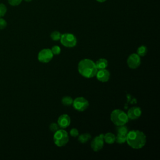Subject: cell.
<instances>
[{
	"instance_id": "cell-21",
	"label": "cell",
	"mask_w": 160,
	"mask_h": 160,
	"mask_svg": "<svg viewBox=\"0 0 160 160\" xmlns=\"http://www.w3.org/2000/svg\"><path fill=\"white\" fill-rule=\"evenodd\" d=\"M7 12L6 6L2 3H0V18L3 17Z\"/></svg>"
},
{
	"instance_id": "cell-1",
	"label": "cell",
	"mask_w": 160,
	"mask_h": 160,
	"mask_svg": "<svg viewBox=\"0 0 160 160\" xmlns=\"http://www.w3.org/2000/svg\"><path fill=\"white\" fill-rule=\"evenodd\" d=\"M126 142L133 149H141L146 144V136L139 130H132L127 133Z\"/></svg>"
},
{
	"instance_id": "cell-20",
	"label": "cell",
	"mask_w": 160,
	"mask_h": 160,
	"mask_svg": "<svg viewBox=\"0 0 160 160\" xmlns=\"http://www.w3.org/2000/svg\"><path fill=\"white\" fill-rule=\"evenodd\" d=\"M118 134H127L128 132V129L125 125H121L118 126L117 128Z\"/></svg>"
},
{
	"instance_id": "cell-22",
	"label": "cell",
	"mask_w": 160,
	"mask_h": 160,
	"mask_svg": "<svg viewBox=\"0 0 160 160\" xmlns=\"http://www.w3.org/2000/svg\"><path fill=\"white\" fill-rule=\"evenodd\" d=\"M53 55H58L61 52V48L58 46H54L51 49Z\"/></svg>"
},
{
	"instance_id": "cell-18",
	"label": "cell",
	"mask_w": 160,
	"mask_h": 160,
	"mask_svg": "<svg viewBox=\"0 0 160 160\" xmlns=\"http://www.w3.org/2000/svg\"><path fill=\"white\" fill-rule=\"evenodd\" d=\"M147 51H148V49H147V48L145 46H139L138 49H137V54L140 56H144L146 53H147Z\"/></svg>"
},
{
	"instance_id": "cell-15",
	"label": "cell",
	"mask_w": 160,
	"mask_h": 160,
	"mask_svg": "<svg viewBox=\"0 0 160 160\" xmlns=\"http://www.w3.org/2000/svg\"><path fill=\"white\" fill-rule=\"evenodd\" d=\"M91 139V134L89 133H83L78 136V141L81 143H85Z\"/></svg>"
},
{
	"instance_id": "cell-11",
	"label": "cell",
	"mask_w": 160,
	"mask_h": 160,
	"mask_svg": "<svg viewBox=\"0 0 160 160\" xmlns=\"http://www.w3.org/2000/svg\"><path fill=\"white\" fill-rule=\"evenodd\" d=\"M128 115V117L129 119H132V120H135L138 119L142 114V111L140 108L136 107V106H133L131 107V108L129 109L128 111V112L126 113Z\"/></svg>"
},
{
	"instance_id": "cell-8",
	"label": "cell",
	"mask_w": 160,
	"mask_h": 160,
	"mask_svg": "<svg viewBox=\"0 0 160 160\" xmlns=\"http://www.w3.org/2000/svg\"><path fill=\"white\" fill-rule=\"evenodd\" d=\"M104 134H100L98 136L94 138L91 142V147L94 151H99L101 150L104 146Z\"/></svg>"
},
{
	"instance_id": "cell-7",
	"label": "cell",
	"mask_w": 160,
	"mask_h": 160,
	"mask_svg": "<svg viewBox=\"0 0 160 160\" xmlns=\"http://www.w3.org/2000/svg\"><path fill=\"white\" fill-rule=\"evenodd\" d=\"M53 54L51 49L45 48L41 49L38 54V59L39 62L42 63H48L50 62L53 58Z\"/></svg>"
},
{
	"instance_id": "cell-14",
	"label": "cell",
	"mask_w": 160,
	"mask_h": 160,
	"mask_svg": "<svg viewBox=\"0 0 160 160\" xmlns=\"http://www.w3.org/2000/svg\"><path fill=\"white\" fill-rule=\"evenodd\" d=\"M116 136L112 132H108L104 134V141L108 144H111L115 142Z\"/></svg>"
},
{
	"instance_id": "cell-25",
	"label": "cell",
	"mask_w": 160,
	"mask_h": 160,
	"mask_svg": "<svg viewBox=\"0 0 160 160\" xmlns=\"http://www.w3.org/2000/svg\"><path fill=\"white\" fill-rule=\"evenodd\" d=\"M22 1V0H8V2L10 5L12 6H16L20 4Z\"/></svg>"
},
{
	"instance_id": "cell-19",
	"label": "cell",
	"mask_w": 160,
	"mask_h": 160,
	"mask_svg": "<svg viewBox=\"0 0 160 160\" xmlns=\"http://www.w3.org/2000/svg\"><path fill=\"white\" fill-rule=\"evenodd\" d=\"M61 33L58 31H52L51 34H50V37L53 40V41H59L61 38Z\"/></svg>"
},
{
	"instance_id": "cell-10",
	"label": "cell",
	"mask_w": 160,
	"mask_h": 160,
	"mask_svg": "<svg viewBox=\"0 0 160 160\" xmlns=\"http://www.w3.org/2000/svg\"><path fill=\"white\" fill-rule=\"evenodd\" d=\"M98 81L102 82H107L110 78V72L106 69H98L95 76Z\"/></svg>"
},
{
	"instance_id": "cell-16",
	"label": "cell",
	"mask_w": 160,
	"mask_h": 160,
	"mask_svg": "<svg viewBox=\"0 0 160 160\" xmlns=\"http://www.w3.org/2000/svg\"><path fill=\"white\" fill-rule=\"evenodd\" d=\"M61 102H62V104L64 105V106H71L72 104V102H73V99L70 97V96H64L62 99H61Z\"/></svg>"
},
{
	"instance_id": "cell-4",
	"label": "cell",
	"mask_w": 160,
	"mask_h": 160,
	"mask_svg": "<svg viewBox=\"0 0 160 160\" xmlns=\"http://www.w3.org/2000/svg\"><path fill=\"white\" fill-rule=\"evenodd\" d=\"M53 141L55 144L58 147L64 146L69 141V135L68 133L63 129H59L58 131L54 132Z\"/></svg>"
},
{
	"instance_id": "cell-23",
	"label": "cell",
	"mask_w": 160,
	"mask_h": 160,
	"mask_svg": "<svg viewBox=\"0 0 160 160\" xmlns=\"http://www.w3.org/2000/svg\"><path fill=\"white\" fill-rule=\"evenodd\" d=\"M59 129V126L58 124L56 123V122H52V123H51V124L49 125V129H50L52 132H56V131H58Z\"/></svg>"
},
{
	"instance_id": "cell-17",
	"label": "cell",
	"mask_w": 160,
	"mask_h": 160,
	"mask_svg": "<svg viewBox=\"0 0 160 160\" xmlns=\"http://www.w3.org/2000/svg\"><path fill=\"white\" fill-rule=\"evenodd\" d=\"M126 141V134H118L116 136L115 141H116L119 144L124 143Z\"/></svg>"
},
{
	"instance_id": "cell-24",
	"label": "cell",
	"mask_w": 160,
	"mask_h": 160,
	"mask_svg": "<svg viewBox=\"0 0 160 160\" xmlns=\"http://www.w3.org/2000/svg\"><path fill=\"white\" fill-rule=\"evenodd\" d=\"M69 134L72 137H78L79 136V131L76 128H72L69 131Z\"/></svg>"
},
{
	"instance_id": "cell-5",
	"label": "cell",
	"mask_w": 160,
	"mask_h": 160,
	"mask_svg": "<svg viewBox=\"0 0 160 160\" xmlns=\"http://www.w3.org/2000/svg\"><path fill=\"white\" fill-rule=\"evenodd\" d=\"M59 40L61 43L67 48H73L77 44V39L76 36L71 33L62 34Z\"/></svg>"
},
{
	"instance_id": "cell-28",
	"label": "cell",
	"mask_w": 160,
	"mask_h": 160,
	"mask_svg": "<svg viewBox=\"0 0 160 160\" xmlns=\"http://www.w3.org/2000/svg\"><path fill=\"white\" fill-rule=\"evenodd\" d=\"M26 2H31L32 0H24Z\"/></svg>"
},
{
	"instance_id": "cell-13",
	"label": "cell",
	"mask_w": 160,
	"mask_h": 160,
	"mask_svg": "<svg viewBox=\"0 0 160 160\" xmlns=\"http://www.w3.org/2000/svg\"><path fill=\"white\" fill-rule=\"evenodd\" d=\"M96 66L98 69H106L108 65V62L107 59L104 58H100L95 62Z\"/></svg>"
},
{
	"instance_id": "cell-6",
	"label": "cell",
	"mask_w": 160,
	"mask_h": 160,
	"mask_svg": "<svg viewBox=\"0 0 160 160\" xmlns=\"http://www.w3.org/2000/svg\"><path fill=\"white\" fill-rule=\"evenodd\" d=\"M72 105L76 110L78 111H84L88 108L89 102L83 97H78L73 99Z\"/></svg>"
},
{
	"instance_id": "cell-12",
	"label": "cell",
	"mask_w": 160,
	"mask_h": 160,
	"mask_svg": "<svg viewBox=\"0 0 160 160\" xmlns=\"http://www.w3.org/2000/svg\"><path fill=\"white\" fill-rule=\"evenodd\" d=\"M59 126L61 128H68L71 123V118L67 114H61L58 119V122Z\"/></svg>"
},
{
	"instance_id": "cell-2",
	"label": "cell",
	"mask_w": 160,
	"mask_h": 160,
	"mask_svg": "<svg viewBox=\"0 0 160 160\" xmlns=\"http://www.w3.org/2000/svg\"><path fill=\"white\" fill-rule=\"evenodd\" d=\"M78 70L82 76L86 78H92L96 76L98 69L92 60L83 59L79 62Z\"/></svg>"
},
{
	"instance_id": "cell-9",
	"label": "cell",
	"mask_w": 160,
	"mask_h": 160,
	"mask_svg": "<svg viewBox=\"0 0 160 160\" xmlns=\"http://www.w3.org/2000/svg\"><path fill=\"white\" fill-rule=\"evenodd\" d=\"M127 64L131 69H136L141 64V57L137 53H132L127 59Z\"/></svg>"
},
{
	"instance_id": "cell-26",
	"label": "cell",
	"mask_w": 160,
	"mask_h": 160,
	"mask_svg": "<svg viewBox=\"0 0 160 160\" xmlns=\"http://www.w3.org/2000/svg\"><path fill=\"white\" fill-rule=\"evenodd\" d=\"M7 26V22L5 19L0 18V29H4Z\"/></svg>"
},
{
	"instance_id": "cell-3",
	"label": "cell",
	"mask_w": 160,
	"mask_h": 160,
	"mask_svg": "<svg viewBox=\"0 0 160 160\" xmlns=\"http://www.w3.org/2000/svg\"><path fill=\"white\" fill-rule=\"evenodd\" d=\"M111 121L117 126L125 125L129 121L127 114L122 110L116 109H114L110 115Z\"/></svg>"
},
{
	"instance_id": "cell-27",
	"label": "cell",
	"mask_w": 160,
	"mask_h": 160,
	"mask_svg": "<svg viewBox=\"0 0 160 160\" xmlns=\"http://www.w3.org/2000/svg\"><path fill=\"white\" fill-rule=\"evenodd\" d=\"M96 1H98V2H105L106 0H96Z\"/></svg>"
}]
</instances>
